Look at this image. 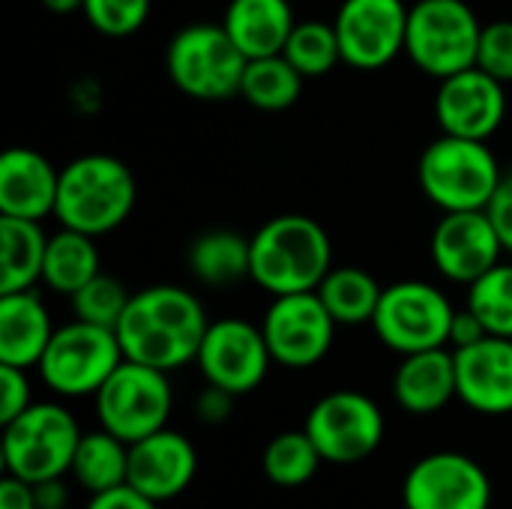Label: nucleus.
I'll list each match as a JSON object with an SVG mask.
<instances>
[{"instance_id": "f257e3e1", "label": "nucleus", "mask_w": 512, "mask_h": 509, "mask_svg": "<svg viewBox=\"0 0 512 509\" xmlns=\"http://www.w3.org/2000/svg\"><path fill=\"white\" fill-rule=\"evenodd\" d=\"M210 321L201 300L180 285H150L132 294L114 327L123 357L174 372L198 357Z\"/></svg>"}, {"instance_id": "f03ea898", "label": "nucleus", "mask_w": 512, "mask_h": 509, "mask_svg": "<svg viewBox=\"0 0 512 509\" xmlns=\"http://www.w3.org/2000/svg\"><path fill=\"white\" fill-rule=\"evenodd\" d=\"M249 246V279L273 297L315 291L333 267L330 234L303 213L273 216L249 237Z\"/></svg>"}, {"instance_id": "7ed1b4c3", "label": "nucleus", "mask_w": 512, "mask_h": 509, "mask_svg": "<svg viewBox=\"0 0 512 509\" xmlns=\"http://www.w3.org/2000/svg\"><path fill=\"white\" fill-rule=\"evenodd\" d=\"M135 195L138 186L126 162L108 153H84L60 168L54 216L63 228L102 237L132 216Z\"/></svg>"}, {"instance_id": "20e7f679", "label": "nucleus", "mask_w": 512, "mask_h": 509, "mask_svg": "<svg viewBox=\"0 0 512 509\" xmlns=\"http://www.w3.org/2000/svg\"><path fill=\"white\" fill-rule=\"evenodd\" d=\"M504 171L486 141L441 132L417 165L423 195L444 213L486 210Z\"/></svg>"}, {"instance_id": "39448f33", "label": "nucleus", "mask_w": 512, "mask_h": 509, "mask_svg": "<svg viewBox=\"0 0 512 509\" xmlns=\"http://www.w3.org/2000/svg\"><path fill=\"white\" fill-rule=\"evenodd\" d=\"M249 57L237 48L225 24L195 21L180 27L168 48L165 66L174 87L201 102H225L240 93Z\"/></svg>"}, {"instance_id": "423d86ee", "label": "nucleus", "mask_w": 512, "mask_h": 509, "mask_svg": "<svg viewBox=\"0 0 512 509\" xmlns=\"http://www.w3.org/2000/svg\"><path fill=\"white\" fill-rule=\"evenodd\" d=\"M75 414L60 402H33L3 426V468L24 483L66 477L81 441Z\"/></svg>"}, {"instance_id": "0eeeda50", "label": "nucleus", "mask_w": 512, "mask_h": 509, "mask_svg": "<svg viewBox=\"0 0 512 509\" xmlns=\"http://www.w3.org/2000/svg\"><path fill=\"white\" fill-rule=\"evenodd\" d=\"M483 24L465 0H417L408 9L405 54L432 78L477 66Z\"/></svg>"}, {"instance_id": "6e6552de", "label": "nucleus", "mask_w": 512, "mask_h": 509, "mask_svg": "<svg viewBox=\"0 0 512 509\" xmlns=\"http://www.w3.org/2000/svg\"><path fill=\"white\" fill-rule=\"evenodd\" d=\"M123 363L120 339L111 327L72 321L54 330L36 372L42 384L63 399L96 396L108 375Z\"/></svg>"}, {"instance_id": "1a4fd4ad", "label": "nucleus", "mask_w": 512, "mask_h": 509, "mask_svg": "<svg viewBox=\"0 0 512 509\" xmlns=\"http://www.w3.org/2000/svg\"><path fill=\"white\" fill-rule=\"evenodd\" d=\"M93 399L99 426L126 444H135L165 429L174 411V390L168 372L126 357Z\"/></svg>"}, {"instance_id": "9d476101", "label": "nucleus", "mask_w": 512, "mask_h": 509, "mask_svg": "<svg viewBox=\"0 0 512 509\" xmlns=\"http://www.w3.org/2000/svg\"><path fill=\"white\" fill-rule=\"evenodd\" d=\"M453 303L450 297L423 279H405L387 285L372 318V330L396 354H417L432 348L450 345V324H453Z\"/></svg>"}, {"instance_id": "9b49d317", "label": "nucleus", "mask_w": 512, "mask_h": 509, "mask_svg": "<svg viewBox=\"0 0 512 509\" xmlns=\"http://www.w3.org/2000/svg\"><path fill=\"white\" fill-rule=\"evenodd\" d=\"M306 435L330 465H357L369 459L387 435L384 411L360 390H333L306 414Z\"/></svg>"}, {"instance_id": "f8f14e48", "label": "nucleus", "mask_w": 512, "mask_h": 509, "mask_svg": "<svg viewBox=\"0 0 512 509\" xmlns=\"http://www.w3.org/2000/svg\"><path fill=\"white\" fill-rule=\"evenodd\" d=\"M336 321L321 303L318 291L282 294L264 312L261 330L273 363L285 369H312L318 366L336 339Z\"/></svg>"}, {"instance_id": "ddd939ff", "label": "nucleus", "mask_w": 512, "mask_h": 509, "mask_svg": "<svg viewBox=\"0 0 512 509\" xmlns=\"http://www.w3.org/2000/svg\"><path fill=\"white\" fill-rule=\"evenodd\" d=\"M489 471L456 450H438L417 459L402 483L405 509H492Z\"/></svg>"}, {"instance_id": "4468645a", "label": "nucleus", "mask_w": 512, "mask_h": 509, "mask_svg": "<svg viewBox=\"0 0 512 509\" xmlns=\"http://www.w3.org/2000/svg\"><path fill=\"white\" fill-rule=\"evenodd\" d=\"M195 363L207 384L246 396L264 384L273 354L261 327L243 318H219L207 327Z\"/></svg>"}, {"instance_id": "2eb2a0df", "label": "nucleus", "mask_w": 512, "mask_h": 509, "mask_svg": "<svg viewBox=\"0 0 512 509\" xmlns=\"http://www.w3.org/2000/svg\"><path fill=\"white\" fill-rule=\"evenodd\" d=\"M408 9L402 0H345L333 21L342 60L354 69H381L405 54Z\"/></svg>"}, {"instance_id": "dca6fc26", "label": "nucleus", "mask_w": 512, "mask_h": 509, "mask_svg": "<svg viewBox=\"0 0 512 509\" xmlns=\"http://www.w3.org/2000/svg\"><path fill=\"white\" fill-rule=\"evenodd\" d=\"M429 252L444 279L471 285L495 264H501L507 249L486 210H456L438 219Z\"/></svg>"}, {"instance_id": "f3484780", "label": "nucleus", "mask_w": 512, "mask_h": 509, "mask_svg": "<svg viewBox=\"0 0 512 509\" xmlns=\"http://www.w3.org/2000/svg\"><path fill=\"white\" fill-rule=\"evenodd\" d=\"M435 117L441 132L447 135L489 141L507 117V84H501L480 66L441 78Z\"/></svg>"}, {"instance_id": "a211bd4d", "label": "nucleus", "mask_w": 512, "mask_h": 509, "mask_svg": "<svg viewBox=\"0 0 512 509\" xmlns=\"http://www.w3.org/2000/svg\"><path fill=\"white\" fill-rule=\"evenodd\" d=\"M198 474V453L183 432L159 429L129 444L126 483L156 504L180 498Z\"/></svg>"}, {"instance_id": "6ab92c4d", "label": "nucleus", "mask_w": 512, "mask_h": 509, "mask_svg": "<svg viewBox=\"0 0 512 509\" xmlns=\"http://www.w3.org/2000/svg\"><path fill=\"white\" fill-rule=\"evenodd\" d=\"M453 354L459 402L483 417L512 414V339L483 336Z\"/></svg>"}, {"instance_id": "aec40b11", "label": "nucleus", "mask_w": 512, "mask_h": 509, "mask_svg": "<svg viewBox=\"0 0 512 509\" xmlns=\"http://www.w3.org/2000/svg\"><path fill=\"white\" fill-rule=\"evenodd\" d=\"M60 171L33 147H9L0 156V216L36 219L54 216Z\"/></svg>"}, {"instance_id": "412c9836", "label": "nucleus", "mask_w": 512, "mask_h": 509, "mask_svg": "<svg viewBox=\"0 0 512 509\" xmlns=\"http://www.w3.org/2000/svg\"><path fill=\"white\" fill-rule=\"evenodd\" d=\"M393 399L402 411L414 417H429L444 411L456 390V354L447 348L405 354L393 375Z\"/></svg>"}, {"instance_id": "4be33fe9", "label": "nucleus", "mask_w": 512, "mask_h": 509, "mask_svg": "<svg viewBox=\"0 0 512 509\" xmlns=\"http://www.w3.org/2000/svg\"><path fill=\"white\" fill-rule=\"evenodd\" d=\"M54 330L51 312L33 288L0 294V363L36 369Z\"/></svg>"}, {"instance_id": "5701e85b", "label": "nucleus", "mask_w": 512, "mask_h": 509, "mask_svg": "<svg viewBox=\"0 0 512 509\" xmlns=\"http://www.w3.org/2000/svg\"><path fill=\"white\" fill-rule=\"evenodd\" d=\"M222 24L237 48L252 60L282 54L297 18L288 0H231Z\"/></svg>"}, {"instance_id": "b1692460", "label": "nucleus", "mask_w": 512, "mask_h": 509, "mask_svg": "<svg viewBox=\"0 0 512 509\" xmlns=\"http://www.w3.org/2000/svg\"><path fill=\"white\" fill-rule=\"evenodd\" d=\"M45 249L48 237L42 231V222L0 216V294L27 291L36 282H42Z\"/></svg>"}, {"instance_id": "393cba45", "label": "nucleus", "mask_w": 512, "mask_h": 509, "mask_svg": "<svg viewBox=\"0 0 512 509\" xmlns=\"http://www.w3.org/2000/svg\"><path fill=\"white\" fill-rule=\"evenodd\" d=\"M189 270L201 285L210 288H228L240 279H249L252 264V246L249 237L237 231H204L189 246Z\"/></svg>"}, {"instance_id": "a878e982", "label": "nucleus", "mask_w": 512, "mask_h": 509, "mask_svg": "<svg viewBox=\"0 0 512 509\" xmlns=\"http://www.w3.org/2000/svg\"><path fill=\"white\" fill-rule=\"evenodd\" d=\"M96 273H102L96 237L72 231V228H60L57 234L48 237L45 264H42V285H48L54 294L72 297Z\"/></svg>"}, {"instance_id": "bb28decb", "label": "nucleus", "mask_w": 512, "mask_h": 509, "mask_svg": "<svg viewBox=\"0 0 512 509\" xmlns=\"http://www.w3.org/2000/svg\"><path fill=\"white\" fill-rule=\"evenodd\" d=\"M327 312L342 327L372 324L384 288L363 267H330V273L315 288Z\"/></svg>"}, {"instance_id": "cd10ccee", "label": "nucleus", "mask_w": 512, "mask_h": 509, "mask_svg": "<svg viewBox=\"0 0 512 509\" xmlns=\"http://www.w3.org/2000/svg\"><path fill=\"white\" fill-rule=\"evenodd\" d=\"M69 474L90 495L117 489L126 483V474H129V444L102 426L96 432H84Z\"/></svg>"}, {"instance_id": "c85d7f7f", "label": "nucleus", "mask_w": 512, "mask_h": 509, "mask_svg": "<svg viewBox=\"0 0 512 509\" xmlns=\"http://www.w3.org/2000/svg\"><path fill=\"white\" fill-rule=\"evenodd\" d=\"M303 75L291 66L285 54L252 57L243 72L240 96L258 111H285L303 93Z\"/></svg>"}, {"instance_id": "c756f323", "label": "nucleus", "mask_w": 512, "mask_h": 509, "mask_svg": "<svg viewBox=\"0 0 512 509\" xmlns=\"http://www.w3.org/2000/svg\"><path fill=\"white\" fill-rule=\"evenodd\" d=\"M324 456L318 453L315 441L306 435V429L297 432H279L261 456L264 477L279 489H300L309 480H315Z\"/></svg>"}, {"instance_id": "7c9ffc66", "label": "nucleus", "mask_w": 512, "mask_h": 509, "mask_svg": "<svg viewBox=\"0 0 512 509\" xmlns=\"http://www.w3.org/2000/svg\"><path fill=\"white\" fill-rule=\"evenodd\" d=\"M282 54L303 78H321L342 60L336 27L330 21H297Z\"/></svg>"}, {"instance_id": "2f4dec72", "label": "nucleus", "mask_w": 512, "mask_h": 509, "mask_svg": "<svg viewBox=\"0 0 512 509\" xmlns=\"http://www.w3.org/2000/svg\"><path fill=\"white\" fill-rule=\"evenodd\" d=\"M465 306L483 321L489 336L512 339V264L501 261L471 282Z\"/></svg>"}, {"instance_id": "473e14b6", "label": "nucleus", "mask_w": 512, "mask_h": 509, "mask_svg": "<svg viewBox=\"0 0 512 509\" xmlns=\"http://www.w3.org/2000/svg\"><path fill=\"white\" fill-rule=\"evenodd\" d=\"M72 312L78 321L87 324H99V327H117L132 294L126 291V285L108 273H96L84 288H78L72 297Z\"/></svg>"}, {"instance_id": "72a5a7b5", "label": "nucleus", "mask_w": 512, "mask_h": 509, "mask_svg": "<svg viewBox=\"0 0 512 509\" xmlns=\"http://www.w3.org/2000/svg\"><path fill=\"white\" fill-rule=\"evenodd\" d=\"M153 0H84L87 24L111 39H123L138 33L150 18Z\"/></svg>"}, {"instance_id": "f704fd0d", "label": "nucleus", "mask_w": 512, "mask_h": 509, "mask_svg": "<svg viewBox=\"0 0 512 509\" xmlns=\"http://www.w3.org/2000/svg\"><path fill=\"white\" fill-rule=\"evenodd\" d=\"M477 66L501 84H512V18L483 24Z\"/></svg>"}, {"instance_id": "c9c22d12", "label": "nucleus", "mask_w": 512, "mask_h": 509, "mask_svg": "<svg viewBox=\"0 0 512 509\" xmlns=\"http://www.w3.org/2000/svg\"><path fill=\"white\" fill-rule=\"evenodd\" d=\"M33 405V387L27 369L0 363V423L6 426Z\"/></svg>"}, {"instance_id": "e433bc0d", "label": "nucleus", "mask_w": 512, "mask_h": 509, "mask_svg": "<svg viewBox=\"0 0 512 509\" xmlns=\"http://www.w3.org/2000/svg\"><path fill=\"white\" fill-rule=\"evenodd\" d=\"M486 213H489V219L495 222L504 249L512 255V168L510 171H504V177H501V183H498V189H495V195H492Z\"/></svg>"}, {"instance_id": "4c0bfd02", "label": "nucleus", "mask_w": 512, "mask_h": 509, "mask_svg": "<svg viewBox=\"0 0 512 509\" xmlns=\"http://www.w3.org/2000/svg\"><path fill=\"white\" fill-rule=\"evenodd\" d=\"M234 393L222 390V387H213L207 384L201 393H198V402H195V414L204 426H222L231 414H234Z\"/></svg>"}, {"instance_id": "58836bf2", "label": "nucleus", "mask_w": 512, "mask_h": 509, "mask_svg": "<svg viewBox=\"0 0 512 509\" xmlns=\"http://www.w3.org/2000/svg\"><path fill=\"white\" fill-rule=\"evenodd\" d=\"M84 509H159V504L150 501L147 495H141L138 489H132L129 483H123L117 489L90 495V501H87Z\"/></svg>"}, {"instance_id": "ea45409f", "label": "nucleus", "mask_w": 512, "mask_h": 509, "mask_svg": "<svg viewBox=\"0 0 512 509\" xmlns=\"http://www.w3.org/2000/svg\"><path fill=\"white\" fill-rule=\"evenodd\" d=\"M483 336H489L486 327H483V321H480L468 306H465V309H456L453 324H450V348H453V351H456V348H468V345L480 342Z\"/></svg>"}, {"instance_id": "a19ab883", "label": "nucleus", "mask_w": 512, "mask_h": 509, "mask_svg": "<svg viewBox=\"0 0 512 509\" xmlns=\"http://www.w3.org/2000/svg\"><path fill=\"white\" fill-rule=\"evenodd\" d=\"M0 509H39L36 495H33V483H24V480L6 474L0 480Z\"/></svg>"}, {"instance_id": "79ce46f5", "label": "nucleus", "mask_w": 512, "mask_h": 509, "mask_svg": "<svg viewBox=\"0 0 512 509\" xmlns=\"http://www.w3.org/2000/svg\"><path fill=\"white\" fill-rule=\"evenodd\" d=\"M33 495H36V507L39 509H66L69 507V489H66L63 477H54V480L33 483Z\"/></svg>"}, {"instance_id": "37998d69", "label": "nucleus", "mask_w": 512, "mask_h": 509, "mask_svg": "<svg viewBox=\"0 0 512 509\" xmlns=\"http://www.w3.org/2000/svg\"><path fill=\"white\" fill-rule=\"evenodd\" d=\"M48 12H57V15H72V12H81L84 9V0H39Z\"/></svg>"}]
</instances>
